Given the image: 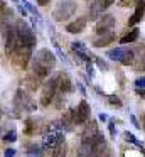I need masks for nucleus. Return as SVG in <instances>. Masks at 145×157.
<instances>
[{
	"label": "nucleus",
	"mask_w": 145,
	"mask_h": 157,
	"mask_svg": "<svg viewBox=\"0 0 145 157\" xmlns=\"http://www.w3.org/2000/svg\"><path fill=\"white\" fill-rule=\"evenodd\" d=\"M15 32H17V37H19L20 48H25V46L27 48H34V44H36V34L29 27V24H25L24 21H19L15 24Z\"/></svg>",
	"instance_id": "nucleus-1"
},
{
	"label": "nucleus",
	"mask_w": 145,
	"mask_h": 157,
	"mask_svg": "<svg viewBox=\"0 0 145 157\" xmlns=\"http://www.w3.org/2000/svg\"><path fill=\"white\" fill-rule=\"evenodd\" d=\"M76 9H78V5L74 0H61L57 4V7L54 9L52 15L57 22H63V21H67L71 15H74Z\"/></svg>",
	"instance_id": "nucleus-2"
},
{
	"label": "nucleus",
	"mask_w": 145,
	"mask_h": 157,
	"mask_svg": "<svg viewBox=\"0 0 145 157\" xmlns=\"http://www.w3.org/2000/svg\"><path fill=\"white\" fill-rule=\"evenodd\" d=\"M106 56L110 59H113V61H120L121 64H125V66H130L135 59L133 51H130V49H127V48H115V49H111V51H108Z\"/></svg>",
	"instance_id": "nucleus-3"
},
{
	"label": "nucleus",
	"mask_w": 145,
	"mask_h": 157,
	"mask_svg": "<svg viewBox=\"0 0 145 157\" xmlns=\"http://www.w3.org/2000/svg\"><path fill=\"white\" fill-rule=\"evenodd\" d=\"M13 105H15L17 112H34L36 110V103L30 100V96H27V93L24 90H19L15 93V100H13Z\"/></svg>",
	"instance_id": "nucleus-4"
},
{
	"label": "nucleus",
	"mask_w": 145,
	"mask_h": 157,
	"mask_svg": "<svg viewBox=\"0 0 145 157\" xmlns=\"http://www.w3.org/2000/svg\"><path fill=\"white\" fill-rule=\"evenodd\" d=\"M34 63L51 71V69L54 68V64H56V58H54V54L47 48H42V49H39V51H37L36 58H34Z\"/></svg>",
	"instance_id": "nucleus-5"
},
{
	"label": "nucleus",
	"mask_w": 145,
	"mask_h": 157,
	"mask_svg": "<svg viewBox=\"0 0 145 157\" xmlns=\"http://www.w3.org/2000/svg\"><path fill=\"white\" fill-rule=\"evenodd\" d=\"M56 91H57V75H54L52 78H51L49 81L46 83V86H44L42 96H40V103H42L44 106H47V105H49V103L54 100Z\"/></svg>",
	"instance_id": "nucleus-6"
},
{
	"label": "nucleus",
	"mask_w": 145,
	"mask_h": 157,
	"mask_svg": "<svg viewBox=\"0 0 145 157\" xmlns=\"http://www.w3.org/2000/svg\"><path fill=\"white\" fill-rule=\"evenodd\" d=\"M90 118V105L88 101H79L78 108H73V120H74V125H84Z\"/></svg>",
	"instance_id": "nucleus-7"
},
{
	"label": "nucleus",
	"mask_w": 145,
	"mask_h": 157,
	"mask_svg": "<svg viewBox=\"0 0 145 157\" xmlns=\"http://www.w3.org/2000/svg\"><path fill=\"white\" fill-rule=\"evenodd\" d=\"M64 140V135H63V130L59 132H46L44 133V139H42V149L44 150H51L57 145L59 142Z\"/></svg>",
	"instance_id": "nucleus-8"
},
{
	"label": "nucleus",
	"mask_w": 145,
	"mask_h": 157,
	"mask_svg": "<svg viewBox=\"0 0 145 157\" xmlns=\"http://www.w3.org/2000/svg\"><path fill=\"white\" fill-rule=\"evenodd\" d=\"M100 133V130H98V125L96 122H93V120H90V123L86 125V128H84L83 135H81V144H84V145H91V142H93V139Z\"/></svg>",
	"instance_id": "nucleus-9"
},
{
	"label": "nucleus",
	"mask_w": 145,
	"mask_h": 157,
	"mask_svg": "<svg viewBox=\"0 0 145 157\" xmlns=\"http://www.w3.org/2000/svg\"><path fill=\"white\" fill-rule=\"evenodd\" d=\"M106 152V142L105 137L101 133H98L91 142V157H103V154Z\"/></svg>",
	"instance_id": "nucleus-10"
},
{
	"label": "nucleus",
	"mask_w": 145,
	"mask_h": 157,
	"mask_svg": "<svg viewBox=\"0 0 145 157\" xmlns=\"http://www.w3.org/2000/svg\"><path fill=\"white\" fill-rule=\"evenodd\" d=\"M30 56H32V48H20L19 51L15 52V54L12 56L13 58V61H15V64H19L22 69H25L27 68V63H29V59H30Z\"/></svg>",
	"instance_id": "nucleus-11"
},
{
	"label": "nucleus",
	"mask_w": 145,
	"mask_h": 157,
	"mask_svg": "<svg viewBox=\"0 0 145 157\" xmlns=\"http://www.w3.org/2000/svg\"><path fill=\"white\" fill-rule=\"evenodd\" d=\"M113 25H115V17L110 14H105L96 24V32L98 34H106V32H110V29H113Z\"/></svg>",
	"instance_id": "nucleus-12"
},
{
	"label": "nucleus",
	"mask_w": 145,
	"mask_h": 157,
	"mask_svg": "<svg viewBox=\"0 0 145 157\" xmlns=\"http://www.w3.org/2000/svg\"><path fill=\"white\" fill-rule=\"evenodd\" d=\"M57 91L63 93V95L73 91V81H71V78L66 73H59L57 75Z\"/></svg>",
	"instance_id": "nucleus-13"
},
{
	"label": "nucleus",
	"mask_w": 145,
	"mask_h": 157,
	"mask_svg": "<svg viewBox=\"0 0 145 157\" xmlns=\"http://www.w3.org/2000/svg\"><path fill=\"white\" fill-rule=\"evenodd\" d=\"M84 27H86V19L81 17V19H76L74 22H71V24H67L66 31L69 34H79V32L84 31Z\"/></svg>",
	"instance_id": "nucleus-14"
},
{
	"label": "nucleus",
	"mask_w": 145,
	"mask_h": 157,
	"mask_svg": "<svg viewBox=\"0 0 145 157\" xmlns=\"http://www.w3.org/2000/svg\"><path fill=\"white\" fill-rule=\"evenodd\" d=\"M116 41V36L113 34V32H106V34H101L100 39H96V41L93 42L94 48H105V46H110L111 42Z\"/></svg>",
	"instance_id": "nucleus-15"
},
{
	"label": "nucleus",
	"mask_w": 145,
	"mask_h": 157,
	"mask_svg": "<svg viewBox=\"0 0 145 157\" xmlns=\"http://www.w3.org/2000/svg\"><path fill=\"white\" fill-rule=\"evenodd\" d=\"M61 128L66 130V132H71L74 128V120H73V110H67L66 113L61 118Z\"/></svg>",
	"instance_id": "nucleus-16"
},
{
	"label": "nucleus",
	"mask_w": 145,
	"mask_h": 157,
	"mask_svg": "<svg viewBox=\"0 0 145 157\" xmlns=\"http://www.w3.org/2000/svg\"><path fill=\"white\" fill-rule=\"evenodd\" d=\"M143 12H145V4H140V2H137L135 14L130 17V21H128V25H135L137 22H140L142 17H143Z\"/></svg>",
	"instance_id": "nucleus-17"
},
{
	"label": "nucleus",
	"mask_w": 145,
	"mask_h": 157,
	"mask_svg": "<svg viewBox=\"0 0 145 157\" xmlns=\"http://www.w3.org/2000/svg\"><path fill=\"white\" fill-rule=\"evenodd\" d=\"M51 152V157H66V152H67V147H66V142H59L54 149L49 150Z\"/></svg>",
	"instance_id": "nucleus-18"
},
{
	"label": "nucleus",
	"mask_w": 145,
	"mask_h": 157,
	"mask_svg": "<svg viewBox=\"0 0 145 157\" xmlns=\"http://www.w3.org/2000/svg\"><path fill=\"white\" fill-rule=\"evenodd\" d=\"M24 86H25L29 91H36V90L39 88V78H37L36 75L29 76V78H25V81H24Z\"/></svg>",
	"instance_id": "nucleus-19"
},
{
	"label": "nucleus",
	"mask_w": 145,
	"mask_h": 157,
	"mask_svg": "<svg viewBox=\"0 0 145 157\" xmlns=\"http://www.w3.org/2000/svg\"><path fill=\"white\" fill-rule=\"evenodd\" d=\"M137 37H138V29H132L128 34H125L123 37L120 39V42H121V44H128V42L137 41Z\"/></svg>",
	"instance_id": "nucleus-20"
},
{
	"label": "nucleus",
	"mask_w": 145,
	"mask_h": 157,
	"mask_svg": "<svg viewBox=\"0 0 145 157\" xmlns=\"http://www.w3.org/2000/svg\"><path fill=\"white\" fill-rule=\"evenodd\" d=\"M42 154H44L42 145H32L30 150H27V155L29 157H42Z\"/></svg>",
	"instance_id": "nucleus-21"
},
{
	"label": "nucleus",
	"mask_w": 145,
	"mask_h": 157,
	"mask_svg": "<svg viewBox=\"0 0 145 157\" xmlns=\"http://www.w3.org/2000/svg\"><path fill=\"white\" fill-rule=\"evenodd\" d=\"M71 49H73V52H84V51H88V49H86V46H84L81 41L71 42Z\"/></svg>",
	"instance_id": "nucleus-22"
},
{
	"label": "nucleus",
	"mask_w": 145,
	"mask_h": 157,
	"mask_svg": "<svg viewBox=\"0 0 145 157\" xmlns=\"http://www.w3.org/2000/svg\"><path fill=\"white\" fill-rule=\"evenodd\" d=\"M22 4H24V7H25L27 10H29V12H32V14L36 15V19H40V15H39V12H37V9L34 7V5L30 4V2H27V0H22Z\"/></svg>",
	"instance_id": "nucleus-23"
},
{
	"label": "nucleus",
	"mask_w": 145,
	"mask_h": 157,
	"mask_svg": "<svg viewBox=\"0 0 145 157\" xmlns=\"http://www.w3.org/2000/svg\"><path fill=\"white\" fill-rule=\"evenodd\" d=\"M106 100H108V103L113 105V106H121V100L118 98V96H115V95H108Z\"/></svg>",
	"instance_id": "nucleus-24"
},
{
	"label": "nucleus",
	"mask_w": 145,
	"mask_h": 157,
	"mask_svg": "<svg viewBox=\"0 0 145 157\" xmlns=\"http://www.w3.org/2000/svg\"><path fill=\"white\" fill-rule=\"evenodd\" d=\"M34 130H36V122H34L32 118H29L25 122V133L30 135V133H34Z\"/></svg>",
	"instance_id": "nucleus-25"
},
{
	"label": "nucleus",
	"mask_w": 145,
	"mask_h": 157,
	"mask_svg": "<svg viewBox=\"0 0 145 157\" xmlns=\"http://www.w3.org/2000/svg\"><path fill=\"white\" fill-rule=\"evenodd\" d=\"M3 140H7V142H15V140H17V132H15V130L7 132L5 135H3Z\"/></svg>",
	"instance_id": "nucleus-26"
},
{
	"label": "nucleus",
	"mask_w": 145,
	"mask_h": 157,
	"mask_svg": "<svg viewBox=\"0 0 145 157\" xmlns=\"http://www.w3.org/2000/svg\"><path fill=\"white\" fill-rule=\"evenodd\" d=\"M113 2H115V0H100V5H101V10H105V9H108V7H111V5H113Z\"/></svg>",
	"instance_id": "nucleus-27"
},
{
	"label": "nucleus",
	"mask_w": 145,
	"mask_h": 157,
	"mask_svg": "<svg viewBox=\"0 0 145 157\" xmlns=\"http://www.w3.org/2000/svg\"><path fill=\"white\" fill-rule=\"evenodd\" d=\"M135 86H137V90H145V76L143 78H138L135 81Z\"/></svg>",
	"instance_id": "nucleus-28"
},
{
	"label": "nucleus",
	"mask_w": 145,
	"mask_h": 157,
	"mask_svg": "<svg viewBox=\"0 0 145 157\" xmlns=\"http://www.w3.org/2000/svg\"><path fill=\"white\" fill-rule=\"evenodd\" d=\"M115 120H111L110 123H108V130H110V133H111V137H116V128H115Z\"/></svg>",
	"instance_id": "nucleus-29"
},
{
	"label": "nucleus",
	"mask_w": 145,
	"mask_h": 157,
	"mask_svg": "<svg viewBox=\"0 0 145 157\" xmlns=\"http://www.w3.org/2000/svg\"><path fill=\"white\" fill-rule=\"evenodd\" d=\"M96 64H98V66H100V68H101V69H103V71H105V69H108V66H106V63H105V61H103V59H100V58H96Z\"/></svg>",
	"instance_id": "nucleus-30"
},
{
	"label": "nucleus",
	"mask_w": 145,
	"mask_h": 157,
	"mask_svg": "<svg viewBox=\"0 0 145 157\" xmlns=\"http://www.w3.org/2000/svg\"><path fill=\"white\" fill-rule=\"evenodd\" d=\"M13 155H15V149H7L3 152V157H13Z\"/></svg>",
	"instance_id": "nucleus-31"
},
{
	"label": "nucleus",
	"mask_w": 145,
	"mask_h": 157,
	"mask_svg": "<svg viewBox=\"0 0 145 157\" xmlns=\"http://www.w3.org/2000/svg\"><path fill=\"white\" fill-rule=\"evenodd\" d=\"M86 71H88V75H90V76H93V66H91V61L86 63Z\"/></svg>",
	"instance_id": "nucleus-32"
},
{
	"label": "nucleus",
	"mask_w": 145,
	"mask_h": 157,
	"mask_svg": "<svg viewBox=\"0 0 145 157\" xmlns=\"http://www.w3.org/2000/svg\"><path fill=\"white\" fill-rule=\"evenodd\" d=\"M130 120H132V123H133V125H135V127H137V128H140V127H142V125H140V123H138V120H137V118H135V117H133V115H130Z\"/></svg>",
	"instance_id": "nucleus-33"
},
{
	"label": "nucleus",
	"mask_w": 145,
	"mask_h": 157,
	"mask_svg": "<svg viewBox=\"0 0 145 157\" xmlns=\"http://www.w3.org/2000/svg\"><path fill=\"white\" fill-rule=\"evenodd\" d=\"M130 4H132V0H121V2H120L121 7H127V5H130Z\"/></svg>",
	"instance_id": "nucleus-34"
},
{
	"label": "nucleus",
	"mask_w": 145,
	"mask_h": 157,
	"mask_svg": "<svg viewBox=\"0 0 145 157\" xmlns=\"http://www.w3.org/2000/svg\"><path fill=\"white\" fill-rule=\"evenodd\" d=\"M37 4H39L40 7H44V5H47V4H49V0H37Z\"/></svg>",
	"instance_id": "nucleus-35"
},
{
	"label": "nucleus",
	"mask_w": 145,
	"mask_h": 157,
	"mask_svg": "<svg viewBox=\"0 0 145 157\" xmlns=\"http://www.w3.org/2000/svg\"><path fill=\"white\" fill-rule=\"evenodd\" d=\"M106 118H108V117L105 115V113H100V120H101V122H106Z\"/></svg>",
	"instance_id": "nucleus-36"
},
{
	"label": "nucleus",
	"mask_w": 145,
	"mask_h": 157,
	"mask_svg": "<svg viewBox=\"0 0 145 157\" xmlns=\"http://www.w3.org/2000/svg\"><path fill=\"white\" fill-rule=\"evenodd\" d=\"M137 93L142 96V98H145V90H137Z\"/></svg>",
	"instance_id": "nucleus-37"
},
{
	"label": "nucleus",
	"mask_w": 145,
	"mask_h": 157,
	"mask_svg": "<svg viewBox=\"0 0 145 157\" xmlns=\"http://www.w3.org/2000/svg\"><path fill=\"white\" fill-rule=\"evenodd\" d=\"M142 123H143V130H145V115H142Z\"/></svg>",
	"instance_id": "nucleus-38"
},
{
	"label": "nucleus",
	"mask_w": 145,
	"mask_h": 157,
	"mask_svg": "<svg viewBox=\"0 0 145 157\" xmlns=\"http://www.w3.org/2000/svg\"><path fill=\"white\" fill-rule=\"evenodd\" d=\"M138 2H140V4H145V0H138Z\"/></svg>",
	"instance_id": "nucleus-39"
},
{
	"label": "nucleus",
	"mask_w": 145,
	"mask_h": 157,
	"mask_svg": "<svg viewBox=\"0 0 145 157\" xmlns=\"http://www.w3.org/2000/svg\"><path fill=\"white\" fill-rule=\"evenodd\" d=\"M0 117H2V110H0Z\"/></svg>",
	"instance_id": "nucleus-40"
},
{
	"label": "nucleus",
	"mask_w": 145,
	"mask_h": 157,
	"mask_svg": "<svg viewBox=\"0 0 145 157\" xmlns=\"http://www.w3.org/2000/svg\"><path fill=\"white\" fill-rule=\"evenodd\" d=\"M13 2H17V0H13Z\"/></svg>",
	"instance_id": "nucleus-41"
}]
</instances>
